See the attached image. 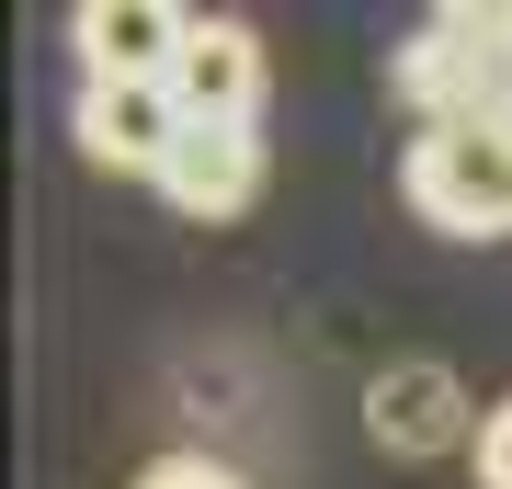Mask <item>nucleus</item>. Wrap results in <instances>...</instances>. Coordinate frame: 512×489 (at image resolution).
Segmentation results:
<instances>
[{
    "mask_svg": "<svg viewBox=\"0 0 512 489\" xmlns=\"http://www.w3.org/2000/svg\"><path fill=\"white\" fill-rule=\"evenodd\" d=\"M137 489H239V467H217V455H160V467H137Z\"/></svg>",
    "mask_w": 512,
    "mask_h": 489,
    "instance_id": "8",
    "label": "nucleus"
},
{
    "mask_svg": "<svg viewBox=\"0 0 512 489\" xmlns=\"http://www.w3.org/2000/svg\"><path fill=\"white\" fill-rule=\"evenodd\" d=\"M387 80L410 126H512V12H433Z\"/></svg>",
    "mask_w": 512,
    "mask_h": 489,
    "instance_id": "1",
    "label": "nucleus"
},
{
    "mask_svg": "<svg viewBox=\"0 0 512 489\" xmlns=\"http://www.w3.org/2000/svg\"><path fill=\"white\" fill-rule=\"evenodd\" d=\"M399 194L444 239H512V126H421Z\"/></svg>",
    "mask_w": 512,
    "mask_h": 489,
    "instance_id": "2",
    "label": "nucleus"
},
{
    "mask_svg": "<svg viewBox=\"0 0 512 489\" xmlns=\"http://www.w3.org/2000/svg\"><path fill=\"white\" fill-rule=\"evenodd\" d=\"M69 126H80V148H92L103 171H126V182H160L194 114H183V91H171V80H80Z\"/></svg>",
    "mask_w": 512,
    "mask_h": 489,
    "instance_id": "3",
    "label": "nucleus"
},
{
    "mask_svg": "<svg viewBox=\"0 0 512 489\" xmlns=\"http://www.w3.org/2000/svg\"><path fill=\"white\" fill-rule=\"evenodd\" d=\"M478 489H512V399L478 421Z\"/></svg>",
    "mask_w": 512,
    "mask_h": 489,
    "instance_id": "9",
    "label": "nucleus"
},
{
    "mask_svg": "<svg viewBox=\"0 0 512 489\" xmlns=\"http://www.w3.org/2000/svg\"><path fill=\"white\" fill-rule=\"evenodd\" d=\"M365 433L387 455H456L478 421H467V387H456V364H433V353H410V364H387V376L365 387Z\"/></svg>",
    "mask_w": 512,
    "mask_h": 489,
    "instance_id": "5",
    "label": "nucleus"
},
{
    "mask_svg": "<svg viewBox=\"0 0 512 489\" xmlns=\"http://www.w3.org/2000/svg\"><path fill=\"white\" fill-rule=\"evenodd\" d=\"M160 194L183 205L194 228H228L239 205L262 194V137H251V126H183V148H171V171H160Z\"/></svg>",
    "mask_w": 512,
    "mask_h": 489,
    "instance_id": "7",
    "label": "nucleus"
},
{
    "mask_svg": "<svg viewBox=\"0 0 512 489\" xmlns=\"http://www.w3.org/2000/svg\"><path fill=\"white\" fill-rule=\"evenodd\" d=\"M171 91H183L194 126H251L262 114V35L239 12H194V46L171 69Z\"/></svg>",
    "mask_w": 512,
    "mask_h": 489,
    "instance_id": "6",
    "label": "nucleus"
},
{
    "mask_svg": "<svg viewBox=\"0 0 512 489\" xmlns=\"http://www.w3.org/2000/svg\"><path fill=\"white\" fill-rule=\"evenodd\" d=\"M69 46H80V80H171L194 46V12H171V0H80Z\"/></svg>",
    "mask_w": 512,
    "mask_h": 489,
    "instance_id": "4",
    "label": "nucleus"
}]
</instances>
